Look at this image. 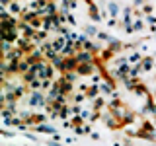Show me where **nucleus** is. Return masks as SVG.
<instances>
[{
  "label": "nucleus",
  "mask_w": 156,
  "mask_h": 146,
  "mask_svg": "<svg viewBox=\"0 0 156 146\" xmlns=\"http://www.w3.org/2000/svg\"><path fill=\"white\" fill-rule=\"evenodd\" d=\"M39 86H41V84H39L37 80H33V82H31V88H39Z\"/></svg>",
  "instance_id": "obj_10"
},
{
  "label": "nucleus",
  "mask_w": 156,
  "mask_h": 146,
  "mask_svg": "<svg viewBox=\"0 0 156 146\" xmlns=\"http://www.w3.org/2000/svg\"><path fill=\"white\" fill-rule=\"evenodd\" d=\"M29 103H31V105H45L47 101H45V97H43L41 94H37V92H35V94H31V99H29Z\"/></svg>",
  "instance_id": "obj_1"
},
{
  "label": "nucleus",
  "mask_w": 156,
  "mask_h": 146,
  "mask_svg": "<svg viewBox=\"0 0 156 146\" xmlns=\"http://www.w3.org/2000/svg\"><path fill=\"white\" fill-rule=\"evenodd\" d=\"M37 130H39V133H49V134H53V133H55V127H51V125H41V127H37Z\"/></svg>",
  "instance_id": "obj_4"
},
{
  "label": "nucleus",
  "mask_w": 156,
  "mask_h": 146,
  "mask_svg": "<svg viewBox=\"0 0 156 146\" xmlns=\"http://www.w3.org/2000/svg\"><path fill=\"white\" fill-rule=\"evenodd\" d=\"M37 74L41 76V78H49V76H51V68H49V66H43V64H39Z\"/></svg>",
  "instance_id": "obj_3"
},
{
  "label": "nucleus",
  "mask_w": 156,
  "mask_h": 146,
  "mask_svg": "<svg viewBox=\"0 0 156 146\" xmlns=\"http://www.w3.org/2000/svg\"><path fill=\"white\" fill-rule=\"evenodd\" d=\"M76 62H78V61H72V58H66V61H62V62H61V66H62V70H72V68L76 66Z\"/></svg>",
  "instance_id": "obj_2"
},
{
  "label": "nucleus",
  "mask_w": 156,
  "mask_h": 146,
  "mask_svg": "<svg viewBox=\"0 0 156 146\" xmlns=\"http://www.w3.org/2000/svg\"><path fill=\"white\" fill-rule=\"evenodd\" d=\"M90 70H92V68L88 66V64H82V66H78V72H82V74H88Z\"/></svg>",
  "instance_id": "obj_7"
},
{
  "label": "nucleus",
  "mask_w": 156,
  "mask_h": 146,
  "mask_svg": "<svg viewBox=\"0 0 156 146\" xmlns=\"http://www.w3.org/2000/svg\"><path fill=\"white\" fill-rule=\"evenodd\" d=\"M2 6H8V0H2Z\"/></svg>",
  "instance_id": "obj_11"
},
{
  "label": "nucleus",
  "mask_w": 156,
  "mask_h": 146,
  "mask_svg": "<svg viewBox=\"0 0 156 146\" xmlns=\"http://www.w3.org/2000/svg\"><path fill=\"white\" fill-rule=\"evenodd\" d=\"M117 12H119V8H117V4H113V2H111V4H109V14H111V16H115Z\"/></svg>",
  "instance_id": "obj_8"
},
{
  "label": "nucleus",
  "mask_w": 156,
  "mask_h": 146,
  "mask_svg": "<svg viewBox=\"0 0 156 146\" xmlns=\"http://www.w3.org/2000/svg\"><path fill=\"white\" fill-rule=\"evenodd\" d=\"M10 6H12V12H20V6H18V4H10Z\"/></svg>",
  "instance_id": "obj_9"
},
{
  "label": "nucleus",
  "mask_w": 156,
  "mask_h": 146,
  "mask_svg": "<svg viewBox=\"0 0 156 146\" xmlns=\"http://www.w3.org/2000/svg\"><path fill=\"white\" fill-rule=\"evenodd\" d=\"M140 68H143V70H150V68H152V58H144Z\"/></svg>",
  "instance_id": "obj_5"
},
{
  "label": "nucleus",
  "mask_w": 156,
  "mask_h": 146,
  "mask_svg": "<svg viewBox=\"0 0 156 146\" xmlns=\"http://www.w3.org/2000/svg\"><path fill=\"white\" fill-rule=\"evenodd\" d=\"M76 61H78V62H88V61H90V55H88V53H80Z\"/></svg>",
  "instance_id": "obj_6"
}]
</instances>
